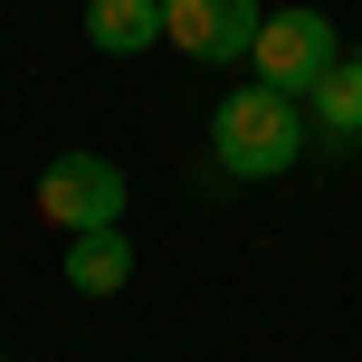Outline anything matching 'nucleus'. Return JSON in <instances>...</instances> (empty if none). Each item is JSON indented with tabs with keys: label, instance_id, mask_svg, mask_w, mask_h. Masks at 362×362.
Listing matches in <instances>:
<instances>
[{
	"label": "nucleus",
	"instance_id": "423d86ee",
	"mask_svg": "<svg viewBox=\"0 0 362 362\" xmlns=\"http://www.w3.org/2000/svg\"><path fill=\"white\" fill-rule=\"evenodd\" d=\"M124 276H134V238H124V229L67 238V286H76V296H115Z\"/></svg>",
	"mask_w": 362,
	"mask_h": 362
},
{
	"label": "nucleus",
	"instance_id": "0eeeda50",
	"mask_svg": "<svg viewBox=\"0 0 362 362\" xmlns=\"http://www.w3.org/2000/svg\"><path fill=\"white\" fill-rule=\"evenodd\" d=\"M86 38L105 57H134L163 38V0H86Z\"/></svg>",
	"mask_w": 362,
	"mask_h": 362
},
{
	"label": "nucleus",
	"instance_id": "39448f33",
	"mask_svg": "<svg viewBox=\"0 0 362 362\" xmlns=\"http://www.w3.org/2000/svg\"><path fill=\"white\" fill-rule=\"evenodd\" d=\"M305 115H315V134H325L334 153H344V144H362V57H334V67L315 76Z\"/></svg>",
	"mask_w": 362,
	"mask_h": 362
},
{
	"label": "nucleus",
	"instance_id": "f257e3e1",
	"mask_svg": "<svg viewBox=\"0 0 362 362\" xmlns=\"http://www.w3.org/2000/svg\"><path fill=\"white\" fill-rule=\"evenodd\" d=\"M210 153H219V172H238V181L286 172L296 153H305V105L276 95V86H238L229 105H219V124H210Z\"/></svg>",
	"mask_w": 362,
	"mask_h": 362
},
{
	"label": "nucleus",
	"instance_id": "f03ea898",
	"mask_svg": "<svg viewBox=\"0 0 362 362\" xmlns=\"http://www.w3.org/2000/svg\"><path fill=\"white\" fill-rule=\"evenodd\" d=\"M334 57H344V48H334V19H325V10H267V19H257V38H248L257 86L296 95V105L315 95V76H325Z\"/></svg>",
	"mask_w": 362,
	"mask_h": 362
},
{
	"label": "nucleus",
	"instance_id": "7ed1b4c3",
	"mask_svg": "<svg viewBox=\"0 0 362 362\" xmlns=\"http://www.w3.org/2000/svg\"><path fill=\"white\" fill-rule=\"evenodd\" d=\"M38 219L67 238L86 229H124V172L105 163V153H57L48 172H38Z\"/></svg>",
	"mask_w": 362,
	"mask_h": 362
},
{
	"label": "nucleus",
	"instance_id": "20e7f679",
	"mask_svg": "<svg viewBox=\"0 0 362 362\" xmlns=\"http://www.w3.org/2000/svg\"><path fill=\"white\" fill-rule=\"evenodd\" d=\"M257 0H163V38L181 57H248V38H257Z\"/></svg>",
	"mask_w": 362,
	"mask_h": 362
}]
</instances>
